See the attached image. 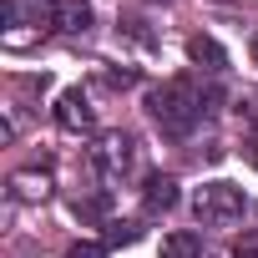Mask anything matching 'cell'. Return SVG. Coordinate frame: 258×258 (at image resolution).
<instances>
[{"mask_svg":"<svg viewBox=\"0 0 258 258\" xmlns=\"http://www.w3.org/2000/svg\"><path fill=\"white\" fill-rule=\"evenodd\" d=\"M208 101L213 96H203L187 76H177V81H162L157 91H152V121L162 126V132H172V137H187L192 126L203 121V111H208Z\"/></svg>","mask_w":258,"mask_h":258,"instance_id":"obj_1","label":"cell"},{"mask_svg":"<svg viewBox=\"0 0 258 258\" xmlns=\"http://www.w3.org/2000/svg\"><path fill=\"white\" fill-rule=\"evenodd\" d=\"M91 167H96V177L101 182H126L132 177V167H137V142L126 137V132H106L96 147H91Z\"/></svg>","mask_w":258,"mask_h":258,"instance_id":"obj_2","label":"cell"},{"mask_svg":"<svg viewBox=\"0 0 258 258\" xmlns=\"http://www.w3.org/2000/svg\"><path fill=\"white\" fill-rule=\"evenodd\" d=\"M192 208H198V218H203L208 228H233V223L243 218L248 198H243V187H233V182H208Z\"/></svg>","mask_w":258,"mask_h":258,"instance_id":"obj_3","label":"cell"},{"mask_svg":"<svg viewBox=\"0 0 258 258\" xmlns=\"http://www.w3.org/2000/svg\"><path fill=\"white\" fill-rule=\"evenodd\" d=\"M56 121L66 126V132H91V126H96V106H91V91L71 86V91L56 101Z\"/></svg>","mask_w":258,"mask_h":258,"instance_id":"obj_4","label":"cell"},{"mask_svg":"<svg viewBox=\"0 0 258 258\" xmlns=\"http://www.w3.org/2000/svg\"><path fill=\"white\" fill-rule=\"evenodd\" d=\"M46 21H51L61 36H86V31H91V6H86V0H51Z\"/></svg>","mask_w":258,"mask_h":258,"instance_id":"obj_5","label":"cell"},{"mask_svg":"<svg viewBox=\"0 0 258 258\" xmlns=\"http://www.w3.org/2000/svg\"><path fill=\"white\" fill-rule=\"evenodd\" d=\"M11 192H16V203H46L51 198V172L41 167V172H16L11 177Z\"/></svg>","mask_w":258,"mask_h":258,"instance_id":"obj_6","label":"cell"},{"mask_svg":"<svg viewBox=\"0 0 258 258\" xmlns=\"http://www.w3.org/2000/svg\"><path fill=\"white\" fill-rule=\"evenodd\" d=\"M142 203H147V213H167L172 203H177V182L172 177H147V187H142Z\"/></svg>","mask_w":258,"mask_h":258,"instance_id":"obj_7","label":"cell"},{"mask_svg":"<svg viewBox=\"0 0 258 258\" xmlns=\"http://www.w3.org/2000/svg\"><path fill=\"white\" fill-rule=\"evenodd\" d=\"M187 56H192L203 71H223V66H228V56H223V46H218L213 36H192V41H187Z\"/></svg>","mask_w":258,"mask_h":258,"instance_id":"obj_8","label":"cell"},{"mask_svg":"<svg viewBox=\"0 0 258 258\" xmlns=\"http://www.w3.org/2000/svg\"><path fill=\"white\" fill-rule=\"evenodd\" d=\"M162 258H203V238L187 233V228H177V233L162 238Z\"/></svg>","mask_w":258,"mask_h":258,"instance_id":"obj_9","label":"cell"},{"mask_svg":"<svg viewBox=\"0 0 258 258\" xmlns=\"http://www.w3.org/2000/svg\"><path fill=\"white\" fill-rule=\"evenodd\" d=\"M66 258H106V248H101V243H76Z\"/></svg>","mask_w":258,"mask_h":258,"instance_id":"obj_10","label":"cell"},{"mask_svg":"<svg viewBox=\"0 0 258 258\" xmlns=\"http://www.w3.org/2000/svg\"><path fill=\"white\" fill-rule=\"evenodd\" d=\"M233 258H258V238H243V243L233 248Z\"/></svg>","mask_w":258,"mask_h":258,"instance_id":"obj_11","label":"cell"},{"mask_svg":"<svg viewBox=\"0 0 258 258\" xmlns=\"http://www.w3.org/2000/svg\"><path fill=\"white\" fill-rule=\"evenodd\" d=\"M132 238H137V228H132V223H121V228H111V243H132Z\"/></svg>","mask_w":258,"mask_h":258,"instance_id":"obj_12","label":"cell"},{"mask_svg":"<svg viewBox=\"0 0 258 258\" xmlns=\"http://www.w3.org/2000/svg\"><path fill=\"white\" fill-rule=\"evenodd\" d=\"M253 66H258V36H253Z\"/></svg>","mask_w":258,"mask_h":258,"instance_id":"obj_13","label":"cell"},{"mask_svg":"<svg viewBox=\"0 0 258 258\" xmlns=\"http://www.w3.org/2000/svg\"><path fill=\"white\" fill-rule=\"evenodd\" d=\"M253 167H258V147H253Z\"/></svg>","mask_w":258,"mask_h":258,"instance_id":"obj_14","label":"cell"}]
</instances>
